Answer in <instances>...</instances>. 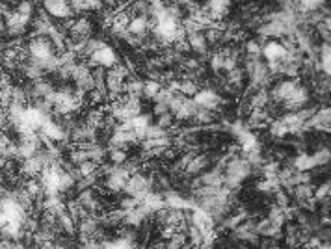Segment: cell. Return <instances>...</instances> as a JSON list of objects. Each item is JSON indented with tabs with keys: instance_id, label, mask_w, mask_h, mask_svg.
Returning <instances> with one entry per match:
<instances>
[{
	"instance_id": "1",
	"label": "cell",
	"mask_w": 331,
	"mask_h": 249,
	"mask_svg": "<svg viewBox=\"0 0 331 249\" xmlns=\"http://www.w3.org/2000/svg\"><path fill=\"white\" fill-rule=\"evenodd\" d=\"M54 54H56V49H54V45L50 43L49 37L36 36L30 41V45H28V56H30L34 61H37V63L49 60L50 56H54Z\"/></svg>"
},
{
	"instance_id": "2",
	"label": "cell",
	"mask_w": 331,
	"mask_h": 249,
	"mask_svg": "<svg viewBox=\"0 0 331 249\" xmlns=\"http://www.w3.org/2000/svg\"><path fill=\"white\" fill-rule=\"evenodd\" d=\"M151 184H153L151 179L143 177L141 173H134V175L129 177V181L125 184V190H123V192H127L130 197H136V199L140 201L147 192H151Z\"/></svg>"
},
{
	"instance_id": "3",
	"label": "cell",
	"mask_w": 331,
	"mask_h": 249,
	"mask_svg": "<svg viewBox=\"0 0 331 249\" xmlns=\"http://www.w3.org/2000/svg\"><path fill=\"white\" fill-rule=\"evenodd\" d=\"M116 63H117L116 50L112 49L110 45H106L105 41H103V45L90 56V67H106V69H110V67L116 65Z\"/></svg>"
},
{
	"instance_id": "4",
	"label": "cell",
	"mask_w": 331,
	"mask_h": 249,
	"mask_svg": "<svg viewBox=\"0 0 331 249\" xmlns=\"http://www.w3.org/2000/svg\"><path fill=\"white\" fill-rule=\"evenodd\" d=\"M194 104H196L197 108H203V110H212V112H218V108L221 106V97L214 90H199V92L192 97Z\"/></svg>"
},
{
	"instance_id": "5",
	"label": "cell",
	"mask_w": 331,
	"mask_h": 249,
	"mask_svg": "<svg viewBox=\"0 0 331 249\" xmlns=\"http://www.w3.org/2000/svg\"><path fill=\"white\" fill-rule=\"evenodd\" d=\"M6 21V32L8 34H12V36H21V34H25L28 25H30L32 17H25V15H21L17 12H10L4 17Z\"/></svg>"
},
{
	"instance_id": "6",
	"label": "cell",
	"mask_w": 331,
	"mask_h": 249,
	"mask_svg": "<svg viewBox=\"0 0 331 249\" xmlns=\"http://www.w3.org/2000/svg\"><path fill=\"white\" fill-rule=\"evenodd\" d=\"M307 103H309V92H307V88L298 84L294 88V92L290 93L287 101L283 103V106H285V110H288V112H296V110L303 108Z\"/></svg>"
},
{
	"instance_id": "7",
	"label": "cell",
	"mask_w": 331,
	"mask_h": 249,
	"mask_svg": "<svg viewBox=\"0 0 331 249\" xmlns=\"http://www.w3.org/2000/svg\"><path fill=\"white\" fill-rule=\"evenodd\" d=\"M214 218L210 216L207 210H203V208L196 207L194 210H192L190 214V225H194V227H197L199 231H201V234H205V232H209L214 229Z\"/></svg>"
},
{
	"instance_id": "8",
	"label": "cell",
	"mask_w": 331,
	"mask_h": 249,
	"mask_svg": "<svg viewBox=\"0 0 331 249\" xmlns=\"http://www.w3.org/2000/svg\"><path fill=\"white\" fill-rule=\"evenodd\" d=\"M45 10L49 15L58 19H69L73 13L69 0H45Z\"/></svg>"
},
{
	"instance_id": "9",
	"label": "cell",
	"mask_w": 331,
	"mask_h": 249,
	"mask_svg": "<svg viewBox=\"0 0 331 249\" xmlns=\"http://www.w3.org/2000/svg\"><path fill=\"white\" fill-rule=\"evenodd\" d=\"M233 236L238 238V240H245V242L257 243L259 242V234L255 231V223L253 221H245V223H238L233 229Z\"/></svg>"
},
{
	"instance_id": "10",
	"label": "cell",
	"mask_w": 331,
	"mask_h": 249,
	"mask_svg": "<svg viewBox=\"0 0 331 249\" xmlns=\"http://www.w3.org/2000/svg\"><path fill=\"white\" fill-rule=\"evenodd\" d=\"M329 117H331L329 108H320V110H314V114L307 123H309L311 128H316V130H322V132H329Z\"/></svg>"
},
{
	"instance_id": "11",
	"label": "cell",
	"mask_w": 331,
	"mask_h": 249,
	"mask_svg": "<svg viewBox=\"0 0 331 249\" xmlns=\"http://www.w3.org/2000/svg\"><path fill=\"white\" fill-rule=\"evenodd\" d=\"M300 84L298 80H281L279 84H276V88L272 90L270 97L274 99V101H277V103H285L288 99V95L294 92V88Z\"/></svg>"
},
{
	"instance_id": "12",
	"label": "cell",
	"mask_w": 331,
	"mask_h": 249,
	"mask_svg": "<svg viewBox=\"0 0 331 249\" xmlns=\"http://www.w3.org/2000/svg\"><path fill=\"white\" fill-rule=\"evenodd\" d=\"M140 207L143 208L147 214H154V212H158L160 208H164L166 203H164V197H162V195L153 194V192H147V194L140 199Z\"/></svg>"
},
{
	"instance_id": "13",
	"label": "cell",
	"mask_w": 331,
	"mask_h": 249,
	"mask_svg": "<svg viewBox=\"0 0 331 249\" xmlns=\"http://www.w3.org/2000/svg\"><path fill=\"white\" fill-rule=\"evenodd\" d=\"M207 10H209V17L212 21H220L223 15L229 13L231 10V0H207Z\"/></svg>"
},
{
	"instance_id": "14",
	"label": "cell",
	"mask_w": 331,
	"mask_h": 249,
	"mask_svg": "<svg viewBox=\"0 0 331 249\" xmlns=\"http://www.w3.org/2000/svg\"><path fill=\"white\" fill-rule=\"evenodd\" d=\"M92 23H90V19H78V21H74L73 28H71V39L73 41H78V39H90L92 37Z\"/></svg>"
},
{
	"instance_id": "15",
	"label": "cell",
	"mask_w": 331,
	"mask_h": 249,
	"mask_svg": "<svg viewBox=\"0 0 331 249\" xmlns=\"http://www.w3.org/2000/svg\"><path fill=\"white\" fill-rule=\"evenodd\" d=\"M76 201H78L80 205L86 208L90 214H95V212L101 210V203H99V199L95 197V194H93L92 188L82 190V192L78 194V197H76Z\"/></svg>"
},
{
	"instance_id": "16",
	"label": "cell",
	"mask_w": 331,
	"mask_h": 249,
	"mask_svg": "<svg viewBox=\"0 0 331 249\" xmlns=\"http://www.w3.org/2000/svg\"><path fill=\"white\" fill-rule=\"evenodd\" d=\"M263 56L268 61H281V60H285V56H287V50H285V47H283L281 43L268 41L263 47Z\"/></svg>"
},
{
	"instance_id": "17",
	"label": "cell",
	"mask_w": 331,
	"mask_h": 249,
	"mask_svg": "<svg viewBox=\"0 0 331 249\" xmlns=\"http://www.w3.org/2000/svg\"><path fill=\"white\" fill-rule=\"evenodd\" d=\"M238 147L242 149V152H252V151H261V141L255 134L247 128L244 134H240L238 138Z\"/></svg>"
},
{
	"instance_id": "18",
	"label": "cell",
	"mask_w": 331,
	"mask_h": 249,
	"mask_svg": "<svg viewBox=\"0 0 331 249\" xmlns=\"http://www.w3.org/2000/svg\"><path fill=\"white\" fill-rule=\"evenodd\" d=\"M186 43L190 50L197 52V54H205L207 49H209V43H207V37L203 32H194V34H186Z\"/></svg>"
},
{
	"instance_id": "19",
	"label": "cell",
	"mask_w": 331,
	"mask_h": 249,
	"mask_svg": "<svg viewBox=\"0 0 331 249\" xmlns=\"http://www.w3.org/2000/svg\"><path fill=\"white\" fill-rule=\"evenodd\" d=\"M147 30H149L147 15H134V17H130V23H129L130 34H136V36L140 37H147Z\"/></svg>"
},
{
	"instance_id": "20",
	"label": "cell",
	"mask_w": 331,
	"mask_h": 249,
	"mask_svg": "<svg viewBox=\"0 0 331 249\" xmlns=\"http://www.w3.org/2000/svg\"><path fill=\"white\" fill-rule=\"evenodd\" d=\"M129 23H130V15H129L127 12L116 13V15L112 17V23H110L112 34H116V36L119 37V36L123 34V32L129 30Z\"/></svg>"
},
{
	"instance_id": "21",
	"label": "cell",
	"mask_w": 331,
	"mask_h": 249,
	"mask_svg": "<svg viewBox=\"0 0 331 249\" xmlns=\"http://www.w3.org/2000/svg\"><path fill=\"white\" fill-rule=\"evenodd\" d=\"M255 231H257V234H261V236H268V238H277L281 236V227L279 225H276L272 219H263L261 223H255Z\"/></svg>"
},
{
	"instance_id": "22",
	"label": "cell",
	"mask_w": 331,
	"mask_h": 249,
	"mask_svg": "<svg viewBox=\"0 0 331 249\" xmlns=\"http://www.w3.org/2000/svg\"><path fill=\"white\" fill-rule=\"evenodd\" d=\"M210 164V158L209 154H196V156L190 160V164L186 165V173L188 175H199V173H203V171L209 168Z\"/></svg>"
},
{
	"instance_id": "23",
	"label": "cell",
	"mask_w": 331,
	"mask_h": 249,
	"mask_svg": "<svg viewBox=\"0 0 331 249\" xmlns=\"http://www.w3.org/2000/svg\"><path fill=\"white\" fill-rule=\"evenodd\" d=\"M244 69L242 67H234L231 71H227V78H225V88L227 90H240L242 84H244Z\"/></svg>"
},
{
	"instance_id": "24",
	"label": "cell",
	"mask_w": 331,
	"mask_h": 249,
	"mask_svg": "<svg viewBox=\"0 0 331 249\" xmlns=\"http://www.w3.org/2000/svg\"><path fill=\"white\" fill-rule=\"evenodd\" d=\"M196 110H197V106L194 104V101L186 97L183 101V104H181V106L175 110L173 117H175V119H179V121H188V119H192V117H194Z\"/></svg>"
},
{
	"instance_id": "25",
	"label": "cell",
	"mask_w": 331,
	"mask_h": 249,
	"mask_svg": "<svg viewBox=\"0 0 331 249\" xmlns=\"http://www.w3.org/2000/svg\"><path fill=\"white\" fill-rule=\"evenodd\" d=\"M147 216L149 214L138 205V207H134L132 210H125V219H123V223L130 225V227H138V225H141L145 221Z\"/></svg>"
},
{
	"instance_id": "26",
	"label": "cell",
	"mask_w": 331,
	"mask_h": 249,
	"mask_svg": "<svg viewBox=\"0 0 331 249\" xmlns=\"http://www.w3.org/2000/svg\"><path fill=\"white\" fill-rule=\"evenodd\" d=\"M71 10L74 12H84V10H101L103 8V0H69Z\"/></svg>"
},
{
	"instance_id": "27",
	"label": "cell",
	"mask_w": 331,
	"mask_h": 249,
	"mask_svg": "<svg viewBox=\"0 0 331 249\" xmlns=\"http://www.w3.org/2000/svg\"><path fill=\"white\" fill-rule=\"evenodd\" d=\"M199 92V86H197V80H192V78H184L179 82V93L184 95V97L192 99L196 93Z\"/></svg>"
},
{
	"instance_id": "28",
	"label": "cell",
	"mask_w": 331,
	"mask_h": 249,
	"mask_svg": "<svg viewBox=\"0 0 331 249\" xmlns=\"http://www.w3.org/2000/svg\"><path fill=\"white\" fill-rule=\"evenodd\" d=\"M318 52H320V61H318L320 69H322V73L325 76H329V41L322 43Z\"/></svg>"
},
{
	"instance_id": "29",
	"label": "cell",
	"mask_w": 331,
	"mask_h": 249,
	"mask_svg": "<svg viewBox=\"0 0 331 249\" xmlns=\"http://www.w3.org/2000/svg\"><path fill=\"white\" fill-rule=\"evenodd\" d=\"M268 101H270V93L266 92L264 88H261V90H257V93L252 97V101H250V106L253 108H266L268 106Z\"/></svg>"
},
{
	"instance_id": "30",
	"label": "cell",
	"mask_w": 331,
	"mask_h": 249,
	"mask_svg": "<svg viewBox=\"0 0 331 249\" xmlns=\"http://www.w3.org/2000/svg\"><path fill=\"white\" fill-rule=\"evenodd\" d=\"M325 0H298V6H296V13H301V15H305L309 12H314V10H318L322 4H324Z\"/></svg>"
},
{
	"instance_id": "31",
	"label": "cell",
	"mask_w": 331,
	"mask_h": 249,
	"mask_svg": "<svg viewBox=\"0 0 331 249\" xmlns=\"http://www.w3.org/2000/svg\"><path fill=\"white\" fill-rule=\"evenodd\" d=\"M58 227H60V231L63 229L67 234H74V231H76V229H74V227H76V221H74L67 212H61L60 216H58Z\"/></svg>"
},
{
	"instance_id": "32",
	"label": "cell",
	"mask_w": 331,
	"mask_h": 249,
	"mask_svg": "<svg viewBox=\"0 0 331 249\" xmlns=\"http://www.w3.org/2000/svg\"><path fill=\"white\" fill-rule=\"evenodd\" d=\"M257 190L259 192H263V194H276L277 190H281V184L277 181V177L276 179H263V181L257 184Z\"/></svg>"
},
{
	"instance_id": "33",
	"label": "cell",
	"mask_w": 331,
	"mask_h": 249,
	"mask_svg": "<svg viewBox=\"0 0 331 249\" xmlns=\"http://www.w3.org/2000/svg\"><path fill=\"white\" fill-rule=\"evenodd\" d=\"M141 90H143V82L138 78H132L129 82H125V90L123 92L132 97H141Z\"/></svg>"
},
{
	"instance_id": "34",
	"label": "cell",
	"mask_w": 331,
	"mask_h": 249,
	"mask_svg": "<svg viewBox=\"0 0 331 249\" xmlns=\"http://www.w3.org/2000/svg\"><path fill=\"white\" fill-rule=\"evenodd\" d=\"M108 156H110V162L114 165H121L127 162V151L125 149H119V147H110V151H108Z\"/></svg>"
},
{
	"instance_id": "35",
	"label": "cell",
	"mask_w": 331,
	"mask_h": 249,
	"mask_svg": "<svg viewBox=\"0 0 331 249\" xmlns=\"http://www.w3.org/2000/svg\"><path fill=\"white\" fill-rule=\"evenodd\" d=\"M160 82L158 80H147V82H143V90H141V95L145 99H154V95L160 92Z\"/></svg>"
},
{
	"instance_id": "36",
	"label": "cell",
	"mask_w": 331,
	"mask_h": 249,
	"mask_svg": "<svg viewBox=\"0 0 331 249\" xmlns=\"http://www.w3.org/2000/svg\"><path fill=\"white\" fill-rule=\"evenodd\" d=\"M263 56V45L255 39L245 43V58H261Z\"/></svg>"
},
{
	"instance_id": "37",
	"label": "cell",
	"mask_w": 331,
	"mask_h": 249,
	"mask_svg": "<svg viewBox=\"0 0 331 249\" xmlns=\"http://www.w3.org/2000/svg\"><path fill=\"white\" fill-rule=\"evenodd\" d=\"M311 158H313V165H314V168L325 165L327 162H329V149H327V147H324V149H320V151L313 152V154H311Z\"/></svg>"
},
{
	"instance_id": "38",
	"label": "cell",
	"mask_w": 331,
	"mask_h": 249,
	"mask_svg": "<svg viewBox=\"0 0 331 249\" xmlns=\"http://www.w3.org/2000/svg\"><path fill=\"white\" fill-rule=\"evenodd\" d=\"M129 121H130L132 130H141V128H147L149 125H151V116H147V114H140V116L132 117V119H129Z\"/></svg>"
},
{
	"instance_id": "39",
	"label": "cell",
	"mask_w": 331,
	"mask_h": 249,
	"mask_svg": "<svg viewBox=\"0 0 331 249\" xmlns=\"http://www.w3.org/2000/svg\"><path fill=\"white\" fill-rule=\"evenodd\" d=\"M192 119H196L199 125H209V123H212V119H214V114H212V110H203V108H197L196 114H194V117Z\"/></svg>"
},
{
	"instance_id": "40",
	"label": "cell",
	"mask_w": 331,
	"mask_h": 249,
	"mask_svg": "<svg viewBox=\"0 0 331 249\" xmlns=\"http://www.w3.org/2000/svg\"><path fill=\"white\" fill-rule=\"evenodd\" d=\"M186 238H190V243H192V245H194V247H201L203 234H201V231H199L197 227L190 225V227L186 229Z\"/></svg>"
},
{
	"instance_id": "41",
	"label": "cell",
	"mask_w": 331,
	"mask_h": 249,
	"mask_svg": "<svg viewBox=\"0 0 331 249\" xmlns=\"http://www.w3.org/2000/svg\"><path fill=\"white\" fill-rule=\"evenodd\" d=\"M76 88L78 90H82V92H86V93H90L95 88V80H93V74L90 73V74H86V76H82V78H78L76 82Z\"/></svg>"
},
{
	"instance_id": "42",
	"label": "cell",
	"mask_w": 331,
	"mask_h": 249,
	"mask_svg": "<svg viewBox=\"0 0 331 249\" xmlns=\"http://www.w3.org/2000/svg\"><path fill=\"white\" fill-rule=\"evenodd\" d=\"M223 65H225V54H223L221 50H218V52L212 54V58H210V69L216 71V73H220V71H223Z\"/></svg>"
},
{
	"instance_id": "43",
	"label": "cell",
	"mask_w": 331,
	"mask_h": 249,
	"mask_svg": "<svg viewBox=\"0 0 331 249\" xmlns=\"http://www.w3.org/2000/svg\"><path fill=\"white\" fill-rule=\"evenodd\" d=\"M270 134L272 136H276V138H285L288 134V127L281 119H279V121H274V123H270Z\"/></svg>"
},
{
	"instance_id": "44",
	"label": "cell",
	"mask_w": 331,
	"mask_h": 249,
	"mask_svg": "<svg viewBox=\"0 0 331 249\" xmlns=\"http://www.w3.org/2000/svg\"><path fill=\"white\" fill-rule=\"evenodd\" d=\"M173 95L175 93L172 92V90H168V88H160V92L154 95V104H170V101L173 99Z\"/></svg>"
},
{
	"instance_id": "45",
	"label": "cell",
	"mask_w": 331,
	"mask_h": 249,
	"mask_svg": "<svg viewBox=\"0 0 331 249\" xmlns=\"http://www.w3.org/2000/svg\"><path fill=\"white\" fill-rule=\"evenodd\" d=\"M86 160H90L86 149H82V147H74L73 151H71V162H73V164L78 165V164H82V162H86Z\"/></svg>"
},
{
	"instance_id": "46",
	"label": "cell",
	"mask_w": 331,
	"mask_h": 249,
	"mask_svg": "<svg viewBox=\"0 0 331 249\" xmlns=\"http://www.w3.org/2000/svg\"><path fill=\"white\" fill-rule=\"evenodd\" d=\"M329 192H331V186H329V181L327 183H324V184H320V188H316L314 190V194H313V197H314V201H327V197H329Z\"/></svg>"
},
{
	"instance_id": "47",
	"label": "cell",
	"mask_w": 331,
	"mask_h": 249,
	"mask_svg": "<svg viewBox=\"0 0 331 249\" xmlns=\"http://www.w3.org/2000/svg\"><path fill=\"white\" fill-rule=\"evenodd\" d=\"M277 173H279V164H277V162H268V164L263 165L264 179H276Z\"/></svg>"
},
{
	"instance_id": "48",
	"label": "cell",
	"mask_w": 331,
	"mask_h": 249,
	"mask_svg": "<svg viewBox=\"0 0 331 249\" xmlns=\"http://www.w3.org/2000/svg\"><path fill=\"white\" fill-rule=\"evenodd\" d=\"M160 136H168V132H166V128H162V127H158L156 123H151L147 127V130H145V140L147 138H160Z\"/></svg>"
},
{
	"instance_id": "49",
	"label": "cell",
	"mask_w": 331,
	"mask_h": 249,
	"mask_svg": "<svg viewBox=\"0 0 331 249\" xmlns=\"http://www.w3.org/2000/svg\"><path fill=\"white\" fill-rule=\"evenodd\" d=\"M173 121H175V117H173L172 112H166V114H162V116H158V119H156V125L162 128H172Z\"/></svg>"
},
{
	"instance_id": "50",
	"label": "cell",
	"mask_w": 331,
	"mask_h": 249,
	"mask_svg": "<svg viewBox=\"0 0 331 249\" xmlns=\"http://www.w3.org/2000/svg\"><path fill=\"white\" fill-rule=\"evenodd\" d=\"M140 205V201L136 199V197H130V195H127L125 199H121V203H119V208L121 210H132L134 207H138Z\"/></svg>"
},
{
	"instance_id": "51",
	"label": "cell",
	"mask_w": 331,
	"mask_h": 249,
	"mask_svg": "<svg viewBox=\"0 0 331 249\" xmlns=\"http://www.w3.org/2000/svg\"><path fill=\"white\" fill-rule=\"evenodd\" d=\"M276 205L279 208H288L290 207V201H288V195L285 194V192H281V190H277L276 194Z\"/></svg>"
},
{
	"instance_id": "52",
	"label": "cell",
	"mask_w": 331,
	"mask_h": 249,
	"mask_svg": "<svg viewBox=\"0 0 331 249\" xmlns=\"http://www.w3.org/2000/svg\"><path fill=\"white\" fill-rule=\"evenodd\" d=\"M296 184H311V173H309V171H296L294 186Z\"/></svg>"
},
{
	"instance_id": "53",
	"label": "cell",
	"mask_w": 331,
	"mask_h": 249,
	"mask_svg": "<svg viewBox=\"0 0 331 249\" xmlns=\"http://www.w3.org/2000/svg\"><path fill=\"white\" fill-rule=\"evenodd\" d=\"M303 243H305V249H318L322 240H320L318 236H309Z\"/></svg>"
},
{
	"instance_id": "54",
	"label": "cell",
	"mask_w": 331,
	"mask_h": 249,
	"mask_svg": "<svg viewBox=\"0 0 331 249\" xmlns=\"http://www.w3.org/2000/svg\"><path fill=\"white\" fill-rule=\"evenodd\" d=\"M166 112H170L168 104H154V116L156 117L162 116V114H166Z\"/></svg>"
},
{
	"instance_id": "55",
	"label": "cell",
	"mask_w": 331,
	"mask_h": 249,
	"mask_svg": "<svg viewBox=\"0 0 331 249\" xmlns=\"http://www.w3.org/2000/svg\"><path fill=\"white\" fill-rule=\"evenodd\" d=\"M175 2V6H184V8H188L192 4V2H196V0H173Z\"/></svg>"
},
{
	"instance_id": "56",
	"label": "cell",
	"mask_w": 331,
	"mask_h": 249,
	"mask_svg": "<svg viewBox=\"0 0 331 249\" xmlns=\"http://www.w3.org/2000/svg\"><path fill=\"white\" fill-rule=\"evenodd\" d=\"M261 249H277V243L276 242H264L261 245Z\"/></svg>"
},
{
	"instance_id": "57",
	"label": "cell",
	"mask_w": 331,
	"mask_h": 249,
	"mask_svg": "<svg viewBox=\"0 0 331 249\" xmlns=\"http://www.w3.org/2000/svg\"><path fill=\"white\" fill-rule=\"evenodd\" d=\"M103 2H105V4H108V6H119L123 0H103Z\"/></svg>"
},
{
	"instance_id": "58",
	"label": "cell",
	"mask_w": 331,
	"mask_h": 249,
	"mask_svg": "<svg viewBox=\"0 0 331 249\" xmlns=\"http://www.w3.org/2000/svg\"><path fill=\"white\" fill-rule=\"evenodd\" d=\"M320 223H322V225H329V218H327V216H322Z\"/></svg>"
},
{
	"instance_id": "59",
	"label": "cell",
	"mask_w": 331,
	"mask_h": 249,
	"mask_svg": "<svg viewBox=\"0 0 331 249\" xmlns=\"http://www.w3.org/2000/svg\"><path fill=\"white\" fill-rule=\"evenodd\" d=\"M318 249H331V247H329V242H322V243H320V247H318Z\"/></svg>"
},
{
	"instance_id": "60",
	"label": "cell",
	"mask_w": 331,
	"mask_h": 249,
	"mask_svg": "<svg viewBox=\"0 0 331 249\" xmlns=\"http://www.w3.org/2000/svg\"><path fill=\"white\" fill-rule=\"evenodd\" d=\"M238 249H247V247H238Z\"/></svg>"
}]
</instances>
